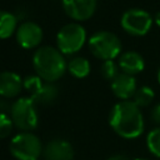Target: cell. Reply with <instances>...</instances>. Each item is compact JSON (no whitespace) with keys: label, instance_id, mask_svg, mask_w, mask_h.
I'll return each mask as SVG.
<instances>
[{"label":"cell","instance_id":"6da1fadb","mask_svg":"<svg viewBox=\"0 0 160 160\" xmlns=\"http://www.w3.org/2000/svg\"><path fill=\"white\" fill-rule=\"evenodd\" d=\"M111 129L128 140L136 139L144 132V116L140 108L132 100H121L116 102L109 114Z\"/></svg>","mask_w":160,"mask_h":160},{"label":"cell","instance_id":"7a4b0ae2","mask_svg":"<svg viewBox=\"0 0 160 160\" xmlns=\"http://www.w3.org/2000/svg\"><path fill=\"white\" fill-rule=\"evenodd\" d=\"M32 65L38 76H40L46 82L56 81L68 69L62 54L52 46L39 48L34 52Z\"/></svg>","mask_w":160,"mask_h":160},{"label":"cell","instance_id":"3957f363","mask_svg":"<svg viewBox=\"0 0 160 160\" xmlns=\"http://www.w3.org/2000/svg\"><path fill=\"white\" fill-rule=\"evenodd\" d=\"M89 48L98 59L104 61L114 60L121 51V41L114 32L100 30L90 36Z\"/></svg>","mask_w":160,"mask_h":160},{"label":"cell","instance_id":"277c9868","mask_svg":"<svg viewBox=\"0 0 160 160\" xmlns=\"http://www.w3.org/2000/svg\"><path fill=\"white\" fill-rule=\"evenodd\" d=\"M10 118L14 125L24 132L34 130L39 122L36 104L31 98L18 99L10 108Z\"/></svg>","mask_w":160,"mask_h":160},{"label":"cell","instance_id":"5b68a950","mask_svg":"<svg viewBox=\"0 0 160 160\" xmlns=\"http://www.w3.org/2000/svg\"><path fill=\"white\" fill-rule=\"evenodd\" d=\"M9 149L18 160H38L42 151L40 139L31 132L15 135L10 141Z\"/></svg>","mask_w":160,"mask_h":160},{"label":"cell","instance_id":"8992f818","mask_svg":"<svg viewBox=\"0 0 160 160\" xmlns=\"http://www.w3.org/2000/svg\"><path fill=\"white\" fill-rule=\"evenodd\" d=\"M86 40L85 29L78 22H70L64 25L56 35L58 50L61 54H74L79 51Z\"/></svg>","mask_w":160,"mask_h":160},{"label":"cell","instance_id":"52a82bcc","mask_svg":"<svg viewBox=\"0 0 160 160\" xmlns=\"http://www.w3.org/2000/svg\"><path fill=\"white\" fill-rule=\"evenodd\" d=\"M152 21V16L146 10L132 8L122 14L120 24L128 34L134 36H142L151 29Z\"/></svg>","mask_w":160,"mask_h":160},{"label":"cell","instance_id":"ba28073f","mask_svg":"<svg viewBox=\"0 0 160 160\" xmlns=\"http://www.w3.org/2000/svg\"><path fill=\"white\" fill-rule=\"evenodd\" d=\"M42 40V29L34 21H25L18 26L16 41L24 49H34Z\"/></svg>","mask_w":160,"mask_h":160},{"label":"cell","instance_id":"9c48e42d","mask_svg":"<svg viewBox=\"0 0 160 160\" xmlns=\"http://www.w3.org/2000/svg\"><path fill=\"white\" fill-rule=\"evenodd\" d=\"M62 6L71 19L84 21L95 12L96 0H62Z\"/></svg>","mask_w":160,"mask_h":160},{"label":"cell","instance_id":"30bf717a","mask_svg":"<svg viewBox=\"0 0 160 160\" xmlns=\"http://www.w3.org/2000/svg\"><path fill=\"white\" fill-rule=\"evenodd\" d=\"M111 90L116 98H119L121 100H129L135 95V92L138 90L136 80L132 75L120 72L111 81Z\"/></svg>","mask_w":160,"mask_h":160},{"label":"cell","instance_id":"8fae6325","mask_svg":"<svg viewBox=\"0 0 160 160\" xmlns=\"http://www.w3.org/2000/svg\"><path fill=\"white\" fill-rule=\"evenodd\" d=\"M44 156L46 160H72L74 150L69 141L54 139L45 146Z\"/></svg>","mask_w":160,"mask_h":160},{"label":"cell","instance_id":"7c38bea8","mask_svg":"<svg viewBox=\"0 0 160 160\" xmlns=\"http://www.w3.org/2000/svg\"><path fill=\"white\" fill-rule=\"evenodd\" d=\"M119 68L122 70V72L134 76L135 74H139L144 70L145 60L136 51H125L119 58Z\"/></svg>","mask_w":160,"mask_h":160},{"label":"cell","instance_id":"4fadbf2b","mask_svg":"<svg viewBox=\"0 0 160 160\" xmlns=\"http://www.w3.org/2000/svg\"><path fill=\"white\" fill-rule=\"evenodd\" d=\"M22 88L21 78L12 71L0 72V95L4 98L16 96Z\"/></svg>","mask_w":160,"mask_h":160},{"label":"cell","instance_id":"5bb4252c","mask_svg":"<svg viewBox=\"0 0 160 160\" xmlns=\"http://www.w3.org/2000/svg\"><path fill=\"white\" fill-rule=\"evenodd\" d=\"M18 30V19L14 14L0 10V39L10 38Z\"/></svg>","mask_w":160,"mask_h":160},{"label":"cell","instance_id":"9a60e30c","mask_svg":"<svg viewBox=\"0 0 160 160\" xmlns=\"http://www.w3.org/2000/svg\"><path fill=\"white\" fill-rule=\"evenodd\" d=\"M68 70L70 71V74L75 78H85L89 75L90 72V62L88 59L78 56L74 58L72 60H70V62L68 64Z\"/></svg>","mask_w":160,"mask_h":160},{"label":"cell","instance_id":"2e32d148","mask_svg":"<svg viewBox=\"0 0 160 160\" xmlns=\"http://www.w3.org/2000/svg\"><path fill=\"white\" fill-rule=\"evenodd\" d=\"M56 96H58V89H56V86L51 85L50 82H46V84H44V86L41 88V90L35 96H32L31 99L34 100L35 104L46 105V104L52 102L56 99Z\"/></svg>","mask_w":160,"mask_h":160},{"label":"cell","instance_id":"e0dca14e","mask_svg":"<svg viewBox=\"0 0 160 160\" xmlns=\"http://www.w3.org/2000/svg\"><path fill=\"white\" fill-rule=\"evenodd\" d=\"M155 98V92L152 90V88L144 85L141 88H139L135 92V95L132 96V101L139 106V108H145L148 105H150L152 102Z\"/></svg>","mask_w":160,"mask_h":160},{"label":"cell","instance_id":"ac0fdd59","mask_svg":"<svg viewBox=\"0 0 160 160\" xmlns=\"http://www.w3.org/2000/svg\"><path fill=\"white\" fill-rule=\"evenodd\" d=\"M148 150L156 158H160V126L154 128L146 135Z\"/></svg>","mask_w":160,"mask_h":160},{"label":"cell","instance_id":"d6986e66","mask_svg":"<svg viewBox=\"0 0 160 160\" xmlns=\"http://www.w3.org/2000/svg\"><path fill=\"white\" fill-rule=\"evenodd\" d=\"M42 79L38 75H30V76H26L22 81V86L26 89V91L30 92V98L35 96L40 90L41 88L44 86V82L41 81Z\"/></svg>","mask_w":160,"mask_h":160},{"label":"cell","instance_id":"ffe728a7","mask_svg":"<svg viewBox=\"0 0 160 160\" xmlns=\"http://www.w3.org/2000/svg\"><path fill=\"white\" fill-rule=\"evenodd\" d=\"M101 75L102 78H105L106 80H114L120 72H119V65L114 61V60H106L101 64Z\"/></svg>","mask_w":160,"mask_h":160},{"label":"cell","instance_id":"44dd1931","mask_svg":"<svg viewBox=\"0 0 160 160\" xmlns=\"http://www.w3.org/2000/svg\"><path fill=\"white\" fill-rule=\"evenodd\" d=\"M12 120L5 112H0V139H5L11 134L12 130Z\"/></svg>","mask_w":160,"mask_h":160},{"label":"cell","instance_id":"7402d4cb","mask_svg":"<svg viewBox=\"0 0 160 160\" xmlns=\"http://www.w3.org/2000/svg\"><path fill=\"white\" fill-rule=\"evenodd\" d=\"M151 120L160 125V102H158L151 110Z\"/></svg>","mask_w":160,"mask_h":160},{"label":"cell","instance_id":"603a6c76","mask_svg":"<svg viewBox=\"0 0 160 160\" xmlns=\"http://www.w3.org/2000/svg\"><path fill=\"white\" fill-rule=\"evenodd\" d=\"M108 160H130L128 156H125V155H122V154H116V155H112V156H110Z\"/></svg>","mask_w":160,"mask_h":160},{"label":"cell","instance_id":"cb8c5ba5","mask_svg":"<svg viewBox=\"0 0 160 160\" xmlns=\"http://www.w3.org/2000/svg\"><path fill=\"white\" fill-rule=\"evenodd\" d=\"M155 22H156V25L160 28V11L155 15Z\"/></svg>","mask_w":160,"mask_h":160},{"label":"cell","instance_id":"d4e9b609","mask_svg":"<svg viewBox=\"0 0 160 160\" xmlns=\"http://www.w3.org/2000/svg\"><path fill=\"white\" fill-rule=\"evenodd\" d=\"M158 81H159V84H160V68H159V70H158Z\"/></svg>","mask_w":160,"mask_h":160},{"label":"cell","instance_id":"484cf974","mask_svg":"<svg viewBox=\"0 0 160 160\" xmlns=\"http://www.w3.org/2000/svg\"><path fill=\"white\" fill-rule=\"evenodd\" d=\"M134 160H148V159H145V158H136V159H134Z\"/></svg>","mask_w":160,"mask_h":160},{"label":"cell","instance_id":"4316f807","mask_svg":"<svg viewBox=\"0 0 160 160\" xmlns=\"http://www.w3.org/2000/svg\"><path fill=\"white\" fill-rule=\"evenodd\" d=\"M38 160H39V159H38Z\"/></svg>","mask_w":160,"mask_h":160}]
</instances>
